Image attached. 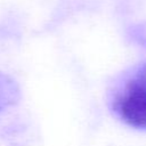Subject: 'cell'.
<instances>
[{
	"instance_id": "obj_1",
	"label": "cell",
	"mask_w": 146,
	"mask_h": 146,
	"mask_svg": "<svg viewBox=\"0 0 146 146\" xmlns=\"http://www.w3.org/2000/svg\"><path fill=\"white\" fill-rule=\"evenodd\" d=\"M111 110L125 125L146 130V63L135 66L115 84Z\"/></svg>"
}]
</instances>
